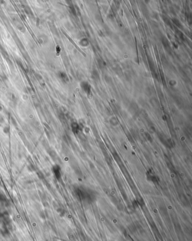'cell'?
I'll return each instance as SVG.
<instances>
[{"mask_svg":"<svg viewBox=\"0 0 192 241\" xmlns=\"http://www.w3.org/2000/svg\"><path fill=\"white\" fill-rule=\"evenodd\" d=\"M82 87H83V89H84V91L87 94V95H90V94L91 93V90H90V86L87 84H84V86H82Z\"/></svg>","mask_w":192,"mask_h":241,"instance_id":"obj_2","label":"cell"},{"mask_svg":"<svg viewBox=\"0 0 192 241\" xmlns=\"http://www.w3.org/2000/svg\"><path fill=\"white\" fill-rule=\"evenodd\" d=\"M147 174L148 179H149L150 181H151V182H154V183H156L157 182H158V181H157V176H156L153 173H152L151 170H150V171H148Z\"/></svg>","mask_w":192,"mask_h":241,"instance_id":"obj_1","label":"cell"},{"mask_svg":"<svg viewBox=\"0 0 192 241\" xmlns=\"http://www.w3.org/2000/svg\"><path fill=\"white\" fill-rule=\"evenodd\" d=\"M72 128H73V132H75V133H78L80 131V126H78V124L77 123H74L72 126Z\"/></svg>","mask_w":192,"mask_h":241,"instance_id":"obj_3","label":"cell"}]
</instances>
